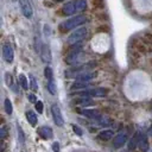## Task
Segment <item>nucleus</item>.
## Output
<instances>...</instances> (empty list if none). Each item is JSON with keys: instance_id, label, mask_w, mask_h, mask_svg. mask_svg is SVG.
Here are the masks:
<instances>
[{"instance_id": "f257e3e1", "label": "nucleus", "mask_w": 152, "mask_h": 152, "mask_svg": "<svg viewBox=\"0 0 152 152\" xmlns=\"http://www.w3.org/2000/svg\"><path fill=\"white\" fill-rule=\"evenodd\" d=\"M87 21V18L86 15H82V14H78L76 17H73L68 20H66L64 23H62L60 25V29L63 32H66V31H69V30H73V29H76L78 26L83 25V24Z\"/></svg>"}, {"instance_id": "f03ea898", "label": "nucleus", "mask_w": 152, "mask_h": 152, "mask_svg": "<svg viewBox=\"0 0 152 152\" xmlns=\"http://www.w3.org/2000/svg\"><path fill=\"white\" fill-rule=\"evenodd\" d=\"M87 35H88V29L87 27H78L68 37V43L70 45L78 44L80 42H82L83 39L87 37Z\"/></svg>"}, {"instance_id": "7ed1b4c3", "label": "nucleus", "mask_w": 152, "mask_h": 152, "mask_svg": "<svg viewBox=\"0 0 152 152\" xmlns=\"http://www.w3.org/2000/svg\"><path fill=\"white\" fill-rule=\"evenodd\" d=\"M107 93H108V89H106V88H95V89L81 92V93H80V95H82V96H96V98H102V96H106Z\"/></svg>"}, {"instance_id": "20e7f679", "label": "nucleus", "mask_w": 152, "mask_h": 152, "mask_svg": "<svg viewBox=\"0 0 152 152\" xmlns=\"http://www.w3.org/2000/svg\"><path fill=\"white\" fill-rule=\"evenodd\" d=\"M51 113H52V118H54V121L57 126H62L64 124V120H63L62 113H61V109L57 105H52L51 106Z\"/></svg>"}, {"instance_id": "39448f33", "label": "nucleus", "mask_w": 152, "mask_h": 152, "mask_svg": "<svg viewBox=\"0 0 152 152\" xmlns=\"http://www.w3.org/2000/svg\"><path fill=\"white\" fill-rule=\"evenodd\" d=\"M127 141V133L125 131H121L119 132L115 137H114V140H113V146L115 149H120L121 146L125 145V143Z\"/></svg>"}, {"instance_id": "423d86ee", "label": "nucleus", "mask_w": 152, "mask_h": 152, "mask_svg": "<svg viewBox=\"0 0 152 152\" xmlns=\"http://www.w3.org/2000/svg\"><path fill=\"white\" fill-rule=\"evenodd\" d=\"M19 5H20V9H21V12L23 14L25 15L26 18H31L32 17V6H31L29 0H19Z\"/></svg>"}, {"instance_id": "0eeeda50", "label": "nucleus", "mask_w": 152, "mask_h": 152, "mask_svg": "<svg viewBox=\"0 0 152 152\" xmlns=\"http://www.w3.org/2000/svg\"><path fill=\"white\" fill-rule=\"evenodd\" d=\"M3 56H4V60L7 63H11L13 61L14 51H13V48L11 46V44H4V46H3Z\"/></svg>"}, {"instance_id": "6e6552de", "label": "nucleus", "mask_w": 152, "mask_h": 152, "mask_svg": "<svg viewBox=\"0 0 152 152\" xmlns=\"http://www.w3.org/2000/svg\"><path fill=\"white\" fill-rule=\"evenodd\" d=\"M41 57H42V61L44 62V63H50L51 62V51H50V48L48 46V45H45V44H43L42 45V48H41Z\"/></svg>"}, {"instance_id": "1a4fd4ad", "label": "nucleus", "mask_w": 152, "mask_h": 152, "mask_svg": "<svg viewBox=\"0 0 152 152\" xmlns=\"http://www.w3.org/2000/svg\"><path fill=\"white\" fill-rule=\"evenodd\" d=\"M38 132H39V135H41L43 139H50V138H52V130L50 129V127H48V126L41 127Z\"/></svg>"}, {"instance_id": "9d476101", "label": "nucleus", "mask_w": 152, "mask_h": 152, "mask_svg": "<svg viewBox=\"0 0 152 152\" xmlns=\"http://www.w3.org/2000/svg\"><path fill=\"white\" fill-rule=\"evenodd\" d=\"M62 12H63V14H66V15H71V14H74V13L76 12L75 4H74V3H68V4H66L64 6H63Z\"/></svg>"}, {"instance_id": "9b49d317", "label": "nucleus", "mask_w": 152, "mask_h": 152, "mask_svg": "<svg viewBox=\"0 0 152 152\" xmlns=\"http://www.w3.org/2000/svg\"><path fill=\"white\" fill-rule=\"evenodd\" d=\"M98 138L102 141H108V140H110L112 138H113V131H110V130L102 131L98 134Z\"/></svg>"}, {"instance_id": "f8f14e48", "label": "nucleus", "mask_w": 152, "mask_h": 152, "mask_svg": "<svg viewBox=\"0 0 152 152\" xmlns=\"http://www.w3.org/2000/svg\"><path fill=\"white\" fill-rule=\"evenodd\" d=\"M95 73H90V71H87V73H83L80 76H77V81H81V82H89L92 78L95 77Z\"/></svg>"}, {"instance_id": "ddd939ff", "label": "nucleus", "mask_w": 152, "mask_h": 152, "mask_svg": "<svg viewBox=\"0 0 152 152\" xmlns=\"http://www.w3.org/2000/svg\"><path fill=\"white\" fill-rule=\"evenodd\" d=\"M81 113L84 117L90 118V119H98V118H100V113H99L98 110H95V109H84V110L81 112Z\"/></svg>"}, {"instance_id": "4468645a", "label": "nucleus", "mask_w": 152, "mask_h": 152, "mask_svg": "<svg viewBox=\"0 0 152 152\" xmlns=\"http://www.w3.org/2000/svg\"><path fill=\"white\" fill-rule=\"evenodd\" d=\"M139 149L143 151V152H146L149 150V143H147V139L144 137V135H139V144H138Z\"/></svg>"}, {"instance_id": "2eb2a0df", "label": "nucleus", "mask_w": 152, "mask_h": 152, "mask_svg": "<svg viewBox=\"0 0 152 152\" xmlns=\"http://www.w3.org/2000/svg\"><path fill=\"white\" fill-rule=\"evenodd\" d=\"M75 9L77 12H83L87 10V1L86 0H75Z\"/></svg>"}, {"instance_id": "dca6fc26", "label": "nucleus", "mask_w": 152, "mask_h": 152, "mask_svg": "<svg viewBox=\"0 0 152 152\" xmlns=\"http://www.w3.org/2000/svg\"><path fill=\"white\" fill-rule=\"evenodd\" d=\"M26 119L31 126H36L37 124V115L33 113L32 110H27L26 112Z\"/></svg>"}, {"instance_id": "f3484780", "label": "nucleus", "mask_w": 152, "mask_h": 152, "mask_svg": "<svg viewBox=\"0 0 152 152\" xmlns=\"http://www.w3.org/2000/svg\"><path fill=\"white\" fill-rule=\"evenodd\" d=\"M138 144H139V134L137 133L134 135V137L130 140V143H129V149L130 150H134L135 147L138 146Z\"/></svg>"}, {"instance_id": "a211bd4d", "label": "nucleus", "mask_w": 152, "mask_h": 152, "mask_svg": "<svg viewBox=\"0 0 152 152\" xmlns=\"http://www.w3.org/2000/svg\"><path fill=\"white\" fill-rule=\"evenodd\" d=\"M18 81H19V83H20V86H21V88L23 89H29V83H27V78H26V76L25 75H23V74H20L19 75V77H18Z\"/></svg>"}, {"instance_id": "6ab92c4d", "label": "nucleus", "mask_w": 152, "mask_h": 152, "mask_svg": "<svg viewBox=\"0 0 152 152\" xmlns=\"http://www.w3.org/2000/svg\"><path fill=\"white\" fill-rule=\"evenodd\" d=\"M89 86V82H81V81H77L75 82L73 86H71V89H86V88Z\"/></svg>"}, {"instance_id": "aec40b11", "label": "nucleus", "mask_w": 152, "mask_h": 152, "mask_svg": "<svg viewBox=\"0 0 152 152\" xmlns=\"http://www.w3.org/2000/svg\"><path fill=\"white\" fill-rule=\"evenodd\" d=\"M90 3L93 5V7L98 10H103L105 9V1L103 0H90Z\"/></svg>"}, {"instance_id": "412c9836", "label": "nucleus", "mask_w": 152, "mask_h": 152, "mask_svg": "<svg viewBox=\"0 0 152 152\" xmlns=\"http://www.w3.org/2000/svg\"><path fill=\"white\" fill-rule=\"evenodd\" d=\"M48 90L50 92V94L55 95L56 93H57V88H56V84H55V81L54 80H51V81H48Z\"/></svg>"}, {"instance_id": "4be33fe9", "label": "nucleus", "mask_w": 152, "mask_h": 152, "mask_svg": "<svg viewBox=\"0 0 152 152\" xmlns=\"http://www.w3.org/2000/svg\"><path fill=\"white\" fill-rule=\"evenodd\" d=\"M5 110H6L7 114H10V115L12 114L13 108H12V103H11L10 99H6V100H5Z\"/></svg>"}, {"instance_id": "5701e85b", "label": "nucleus", "mask_w": 152, "mask_h": 152, "mask_svg": "<svg viewBox=\"0 0 152 152\" xmlns=\"http://www.w3.org/2000/svg\"><path fill=\"white\" fill-rule=\"evenodd\" d=\"M44 75H45V77L48 78V81H51V80H54V75H52V69L50 68V67H46L45 68V70H44Z\"/></svg>"}, {"instance_id": "b1692460", "label": "nucleus", "mask_w": 152, "mask_h": 152, "mask_svg": "<svg viewBox=\"0 0 152 152\" xmlns=\"http://www.w3.org/2000/svg\"><path fill=\"white\" fill-rule=\"evenodd\" d=\"M30 80H31V89H32L33 92H36L38 89V86H37V81H36V78L31 75L30 76Z\"/></svg>"}, {"instance_id": "393cba45", "label": "nucleus", "mask_w": 152, "mask_h": 152, "mask_svg": "<svg viewBox=\"0 0 152 152\" xmlns=\"http://www.w3.org/2000/svg\"><path fill=\"white\" fill-rule=\"evenodd\" d=\"M78 103L81 106H90V105H93V101L90 99H81L78 101Z\"/></svg>"}, {"instance_id": "a878e982", "label": "nucleus", "mask_w": 152, "mask_h": 152, "mask_svg": "<svg viewBox=\"0 0 152 152\" xmlns=\"http://www.w3.org/2000/svg\"><path fill=\"white\" fill-rule=\"evenodd\" d=\"M18 138H19V141L21 144H24V141H25V137H24V132L21 130V127L18 126Z\"/></svg>"}, {"instance_id": "bb28decb", "label": "nucleus", "mask_w": 152, "mask_h": 152, "mask_svg": "<svg viewBox=\"0 0 152 152\" xmlns=\"http://www.w3.org/2000/svg\"><path fill=\"white\" fill-rule=\"evenodd\" d=\"M7 135V130H6V126H1V129H0V139H5Z\"/></svg>"}, {"instance_id": "cd10ccee", "label": "nucleus", "mask_w": 152, "mask_h": 152, "mask_svg": "<svg viewBox=\"0 0 152 152\" xmlns=\"http://www.w3.org/2000/svg\"><path fill=\"white\" fill-rule=\"evenodd\" d=\"M36 109L38 110V113H43V103H42V101H37L36 102Z\"/></svg>"}, {"instance_id": "c85d7f7f", "label": "nucleus", "mask_w": 152, "mask_h": 152, "mask_svg": "<svg viewBox=\"0 0 152 152\" xmlns=\"http://www.w3.org/2000/svg\"><path fill=\"white\" fill-rule=\"evenodd\" d=\"M5 78H6V83H7V86H12V76L9 74V73H7L6 75H5Z\"/></svg>"}, {"instance_id": "c756f323", "label": "nucleus", "mask_w": 152, "mask_h": 152, "mask_svg": "<svg viewBox=\"0 0 152 152\" xmlns=\"http://www.w3.org/2000/svg\"><path fill=\"white\" fill-rule=\"evenodd\" d=\"M52 149H54V151L58 152V151H60V144H58V143H54V144H52Z\"/></svg>"}, {"instance_id": "7c9ffc66", "label": "nucleus", "mask_w": 152, "mask_h": 152, "mask_svg": "<svg viewBox=\"0 0 152 152\" xmlns=\"http://www.w3.org/2000/svg\"><path fill=\"white\" fill-rule=\"evenodd\" d=\"M73 129H74V131H75V133H77L78 135H82V131L78 129L77 126H73Z\"/></svg>"}, {"instance_id": "2f4dec72", "label": "nucleus", "mask_w": 152, "mask_h": 152, "mask_svg": "<svg viewBox=\"0 0 152 152\" xmlns=\"http://www.w3.org/2000/svg\"><path fill=\"white\" fill-rule=\"evenodd\" d=\"M29 100H30L31 102H35V101H36V98H35V95L30 94V95H29Z\"/></svg>"}, {"instance_id": "473e14b6", "label": "nucleus", "mask_w": 152, "mask_h": 152, "mask_svg": "<svg viewBox=\"0 0 152 152\" xmlns=\"http://www.w3.org/2000/svg\"><path fill=\"white\" fill-rule=\"evenodd\" d=\"M149 134H150V135H152V125H151V127H150V130H149Z\"/></svg>"}]
</instances>
